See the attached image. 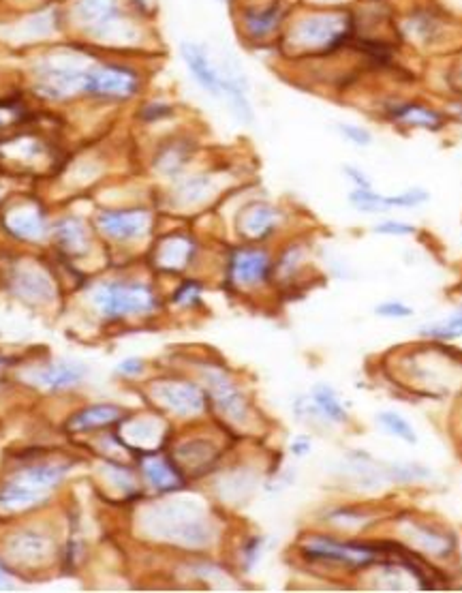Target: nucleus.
Returning <instances> with one entry per match:
<instances>
[{"label":"nucleus","mask_w":462,"mask_h":593,"mask_svg":"<svg viewBox=\"0 0 462 593\" xmlns=\"http://www.w3.org/2000/svg\"><path fill=\"white\" fill-rule=\"evenodd\" d=\"M358 15L353 9L313 7L307 13L289 15L279 37L283 54L291 58H328L356 41Z\"/></svg>","instance_id":"f257e3e1"},{"label":"nucleus","mask_w":462,"mask_h":593,"mask_svg":"<svg viewBox=\"0 0 462 593\" xmlns=\"http://www.w3.org/2000/svg\"><path fill=\"white\" fill-rule=\"evenodd\" d=\"M69 20L84 39L97 46L122 48L138 43V15L129 13L120 0H76Z\"/></svg>","instance_id":"f03ea898"},{"label":"nucleus","mask_w":462,"mask_h":593,"mask_svg":"<svg viewBox=\"0 0 462 593\" xmlns=\"http://www.w3.org/2000/svg\"><path fill=\"white\" fill-rule=\"evenodd\" d=\"M142 86L144 80L138 66L105 60V63L90 65L86 80H84V94L99 101L122 103V101L138 97Z\"/></svg>","instance_id":"7ed1b4c3"},{"label":"nucleus","mask_w":462,"mask_h":593,"mask_svg":"<svg viewBox=\"0 0 462 593\" xmlns=\"http://www.w3.org/2000/svg\"><path fill=\"white\" fill-rule=\"evenodd\" d=\"M152 529L161 538L184 546H204L210 542V527L200 512L184 503H169L152 512Z\"/></svg>","instance_id":"20e7f679"},{"label":"nucleus","mask_w":462,"mask_h":593,"mask_svg":"<svg viewBox=\"0 0 462 593\" xmlns=\"http://www.w3.org/2000/svg\"><path fill=\"white\" fill-rule=\"evenodd\" d=\"M90 65H84L80 56L71 52L60 54L58 58L48 60L37 69V93L43 97L63 101L84 93V80H86Z\"/></svg>","instance_id":"39448f33"},{"label":"nucleus","mask_w":462,"mask_h":593,"mask_svg":"<svg viewBox=\"0 0 462 593\" xmlns=\"http://www.w3.org/2000/svg\"><path fill=\"white\" fill-rule=\"evenodd\" d=\"M289 15V7L283 0H262V3L242 4L238 26L242 37L253 46H266L279 41Z\"/></svg>","instance_id":"423d86ee"},{"label":"nucleus","mask_w":462,"mask_h":593,"mask_svg":"<svg viewBox=\"0 0 462 593\" xmlns=\"http://www.w3.org/2000/svg\"><path fill=\"white\" fill-rule=\"evenodd\" d=\"M65 475V467H31L26 472L15 475L0 491V508L7 510H22V508L35 506L41 501L49 491L58 484V480Z\"/></svg>","instance_id":"0eeeda50"},{"label":"nucleus","mask_w":462,"mask_h":593,"mask_svg":"<svg viewBox=\"0 0 462 593\" xmlns=\"http://www.w3.org/2000/svg\"><path fill=\"white\" fill-rule=\"evenodd\" d=\"M94 302L107 317L148 315L156 306V298L148 285L120 281L99 288L94 294Z\"/></svg>","instance_id":"6e6552de"},{"label":"nucleus","mask_w":462,"mask_h":593,"mask_svg":"<svg viewBox=\"0 0 462 593\" xmlns=\"http://www.w3.org/2000/svg\"><path fill=\"white\" fill-rule=\"evenodd\" d=\"M99 229L107 238L118 243H131L144 238L152 227V215L146 208L129 210H105L97 217Z\"/></svg>","instance_id":"1a4fd4ad"},{"label":"nucleus","mask_w":462,"mask_h":593,"mask_svg":"<svg viewBox=\"0 0 462 593\" xmlns=\"http://www.w3.org/2000/svg\"><path fill=\"white\" fill-rule=\"evenodd\" d=\"M180 58L201 91L210 97H221V69L208 54L206 46L197 41H182L180 43Z\"/></svg>","instance_id":"9d476101"},{"label":"nucleus","mask_w":462,"mask_h":593,"mask_svg":"<svg viewBox=\"0 0 462 593\" xmlns=\"http://www.w3.org/2000/svg\"><path fill=\"white\" fill-rule=\"evenodd\" d=\"M349 199H351L353 208L360 212L383 215V212L392 208H415V206H422L424 201H428V193L420 187L407 189V191L398 195H381L373 191V189H356V191L349 195Z\"/></svg>","instance_id":"9b49d317"},{"label":"nucleus","mask_w":462,"mask_h":593,"mask_svg":"<svg viewBox=\"0 0 462 593\" xmlns=\"http://www.w3.org/2000/svg\"><path fill=\"white\" fill-rule=\"evenodd\" d=\"M152 394L169 412L178 416H195L206 407V396L189 382H159L152 385Z\"/></svg>","instance_id":"f8f14e48"},{"label":"nucleus","mask_w":462,"mask_h":593,"mask_svg":"<svg viewBox=\"0 0 462 593\" xmlns=\"http://www.w3.org/2000/svg\"><path fill=\"white\" fill-rule=\"evenodd\" d=\"M386 116L394 125H403L411 128H426V131H439L445 127V116L441 111L428 108L420 101H392L386 105Z\"/></svg>","instance_id":"ddd939ff"},{"label":"nucleus","mask_w":462,"mask_h":593,"mask_svg":"<svg viewBox=\"0 0 462 593\" xmlns=\"http://www.w3.org/2000/svg\"><path fill=\"white\" fill-rule=\"evenodd\" d=\"M304 551H307L311 557L328 559V562H341L347 563V566H356V568H364L375 562V553L370 551L369 546L342 544V542L328 540V538L311 540V544L304 548Z\"/></svg>","instance_id":"4468645a"},{"label":"nucleus","mask_w":462,"mask_h":593,"mask_svg":"<svg viewBox=\"0 0 462 593\" xmlns=\"http://www.w3.org/2000/svg\"><path fill=\"white\" fill-rule=\"evenodd\" d=\"M206 382H208V385H210V393L214 396V401H217V405L221 407V412L225 413V416L231 418V420H235V422L246 420L249 407H246L244 396H242V393L235 388L234 382H231L227 375H223L221 371H217V368H212V371L206 373Z\"/></svg>","instance_id":"2eb2a0df"},{"label":"nucleus","mask_w":462,"mask_h":593,"mask_svg":"<svg viewBox=\"0 0 462 593\" xmlns=\"http://www.w3.org/2000/svg\"><path fill=\"white\" fill-rule=\"evenodd\" d=\"M443 31L441 15H437L431 9H413L404 20L396 24V32L400 39H411V41L422 43V46H432Z\"/></svg>","instance_id":"dca6fc26"},{"label":"nucleus","mask_w":462,"mask_h":593,"mask_svg":"<svg viewBox=\"0 0 462 593\" xmlns=\"http://www.w3.org/2000/svg\"><path fill=\"white\" fill-rule=\"evenodd\" d=\"M229 274L235 283L244 288L263 283L270 274V257L263 251L242 249L231 257Z\"/></svg>","instance_id":"f3484780"},{"label":"nucleus","mask_w":462,"mask_h":593,"mask_svg":"<svg viewBox=\"0 0 462 593\" xmlns=\"http://www.w3.org/2000/svg\"><path fill=\"white\" fill-rule=\"evenodd\" d=\"M280 221L279 208L270 204H251L238 215V229L244 238L263 240L274 232Z\"/></svg>","instance_id":"a211bd4d"},{"label":"nucleus","mask_w":462,"mask_h":593,"mask_svg":"<svg viewBox=\"0 0 462 593\" xmlns=\"http://www.w3.org/2000/svg\"><path fill=\"white\" fill-rule=\"evenodd\" d=\"M193 253H195L193 238L176 234V236H169L163 240L159 247H156L155 261L163 268V270H182V268H187L189 261L193 260Z\"/></svg>","instance_id":"6ab92c4d"},{"label":"nucleus","mask_w":462,"mask_h":593,"mask_svg":"<svg viewBox=\"0 0 462 593\" xmlns=\"http://www.w3.org/2000/svg\"><path fill=\"white\" fill-rule=\"evenodd\" d=\"M144 474L148 482L156 491H163V493H169V491H176L182 486V475L165 458H148L144 463Z\"/></svg>","instance_id":"aec40b11"},{"label":"nucleus","mask_w":462,"mask_h":593,"mask_svg":"<svg viewBox=\"0 0 462 593\" xmlns=\"http://www.w3.org/2000/svg\"><path fill=\"white\" fill-rule=\"evenodd\" d=\"M122 418L120 407L116 405H94L88 407V410L77 412L76 416L69 420V429L71 430H90V429H99V427H107V424L118 422Z\"/></svg>","instance_id":"412c9836"},{"label":"nucleus","mask_w":462,"mask_h":593,"mask_svg":"<svg viewBox=\"0 0 462 593\" xmlns=\"http://www.w3.org/2000/svg\"><path fill=\"white\" fill-rule=\"evenodd\" d=\"M56 238H58L60 247H63L67 253H86L90 247L88 229L77 219L60 221L58 227H56Z\"/></svg>","instance_id":"4be33fe9"},{"label":"nucleus","mask_w":462,"mask_h":593,"mask_svg":"<svg viewBox=\"0 0 462 593\" xmlns=\"http://www.w3.org/2000/svg\"><path fill=\"white\" fill-rule=\"evenodd\" d=\"M212 191V178L206 176V173H200V176H191L187 181L180 182V187L176 189V199L182 206H195L210 198Z\"/></svg>","instance_id":"5701e85b"},{"label":"nucleus","mask_w":462,"mask_h":593,"mask_svg":"<svg viewBox=\"0 0 462 593\" xmlns=\"http://www.w3.org/2000/svg\"><path fill=\"white\" fill-rule=\"evenodd\" d=\"M409 534L422 551L432 553V555L445 557L449 555V551H452V538H449V535L439 534L435 529H428L424 525H413Z\"/></svg>","instance_id":"b1692460"},{"label":"nucleus","mask_w":462,"mask_h":593,"mask_svg":"<svg viewBox=\"0 0 462 593\" xmlns=\"http://www.w3.org/2000/svg\"><path fill=\"white\" fill-rule=\"evenodd\" d=\"M84 368L76 365H56L37 373V382L43 384L45 388H69L82 379Z\"/></svg>","instance_id":"393cba45"},{"label":"nucleus","mask_w":462,"mask_h":593,"mask_svg":"<svg viewBox=\"0 0 462 593\" xmlns=\"http://www.w3.org/2000/svg\"><path fill=\"white\" fill-rule=\"evenodd\" d=\"M189 159H191V148L187 144L173 142L169 144L167 148H163L159 156H156V167H159L161 173L176 176V173L182 172V167L187 165Z\"/></svg>","instance_id":"a878e982"},{"label":"nucleus","mask_w":462,"mask_h":593,"mask_svg":"<svg viewBox=\"0 0 462 593\" xmlns=\"http://www.w3.org/2000/svg\"><path fill=\"white\" fill-rule=\"evenodd\" d=\"M313 401L317 405V410L324 413L325 418L332 422H347V412L345 407L341 405L338 396L334 394V390L328 388V385H317L313 393Z\"/></svg>","instance_id":"bb28decb"},{"label":"nucleus","mask_w":462,"mask_h":593,"mask_svg":"<svg viewBox=\"0 0 462 593\" xmlns=\"http://www.w3.org/2000/svg\"><path fill=\"white\" fill-rule=\"evenodd\" d=\"M11 229H13L18 236L41 238L43 232H45L43 217L39 215L37 210H22L13 217V221H11Z\"/></svg>","instance_id":"cd10ccee"},{"label":"nucleus","mask_w":462,"mask_h":593,"mask_svg":"<svg viewBox=\"0 0 462 593\" xmlns=\"http://www.w3.org/2000/svg\"><path fill=\"white\" fill-rule=\"evenodd\" d=\"M422 334L431 339H439V341H454L462 337V311L456 313V315L448 317V320L431 323V326L422 328Z\"/></svg>","instance_id":"c85d7f7f"},{"label":"nucleus","mask_w":462,"mask_h":593,"mask_svg":"<svg viewBox=\"0 0 462 593\" xmlns=\"http://www.w3.org/2000/svg\"><path fill=\"white\" fill-rule=\"evenodd\" d=\"M377 420H379L383 424V429H386L387 433L396 435L398 439L407 441V444H415V441H418V435H415L413 427H411V424L407 420H404V418L400 416V413H396V412H383L381 416L377 418Z\"/></svg>","instance_id":"c756f323"},{"label":"nucleus","mask_w":462,"mask_h":593,"mask_svg":"<svg viewBox=\"0 0 462 593\" xmlns=\"http://www.w3.org/2000/svg\"><path fill=\"white\" fill-rule=\"evenodd\" d=\"M139 116H142L144 122L167 120L169 116H173V105L167 103V101H150L139 111Z\"/></svg>","instance_id":"7c9ffc66"},{"label":"nucleus","mask_w":462,"mask_h":593,"mask_svg":"<svg viewBox=\"0 0 462 593\" xmlns=\"http://www.w3.org/2000/svg\"><path fill=\"white\" fill-rule=\"evenodd\" d=\"M338 131H341V136L347 139V142H351L353 146H370L373 144V136H370L369 128H364L362 125H338Z\"/></svg>","instance_id":"2f4dec72"},{"label":"nucleus","mask_w":462,"mask_h":593,"mask_svg":"<svg viewBox=\"0 0 462 593\" xmlns=\"http://www.w3.org/2000/svg\"><path fill=\"white\" fill-rule=\"evenodd\" d=\"M375 232L383 234V236H413L418 229L403 221H383L379 226H375Z\"/></svg>","instance_id":"473e14b6"},{"label":"nucleus","mask_w":462,"mask_h":593,"mask_svg":"<svg viewBox=\"0 0 462 593\" xmlns=\"http://www.w3.org/2000/svg\"><path fill=\"white\" fill-rule=\"evenodd\" d=\"M375 313L381 317H396V320H400V317L413 315V309H409L403 302H383V305L377 306Z\"/></svg>","instance_id":"72a5a7b5"},{"label":"nucleus","mask_w":462,"mask_h":593,"mask_svg":"<svg viewBox=\"0 0 462 593\" xmlns=\"http://www.w3.org/2000/svg\"><path fill=\"white\" fill-rule=\"evenodd\" d=\"M200 292H201V288L197 283L193 281H189V283H184L182 288L178 289L176 296H173V300L178 302V305H195L197 298H200Z\"/></svg>","instance_id":"f704fd0d"},{"label":"nucleus","mask_w":462,"mask_h":593,"mask_svg":"<svg viewBox=\"0 0 462 593\" xmlns=\"http://www.w3.org/2000/svg\"><path fill=\"white\" fill-rule=\"evenodd\" d=\"M342 172L347 173L349 181H351L353 184H356V189H373V182H370V178L366 176V173H364L362 170H358V167L347 165Z\"/></svg>","instance_id":"c9c22d12"},{"label":"nucleus","mask_w":462,"mask_h":593,"mask_svg":"<svg viewBox=\"0 0 462 593\" xmlns=\"http://www.w3.org/2000/svg\"><path fill=\"white\" fill-rule=\"evenodd\" d=\"M142 360H138V358H129V360L122 362L120 367H118V371H122V373H127V375H138V373H142Z\"/></svg>","instance_id":"e433bc0d"},{"label":"nucleus","mask_w":462,"mask_h":593,"mask_svg":"<svg viewBox=\"0 0 462 593\" xmlns=\"http://www.w3.org/2000/svg\"><path fill=\"white\" fill-rule=\"evenodd\" d=\"M217 3H221V4H234V0H217Z\"/></svg>","instance_id":"4c0bfd02"},{"label":"nucleus","mask_w":462,"mask_h":593,"mask_svg":"<svg viewBox=\"0 0 462 593\" xmlns=\"http://www.w3.org/2000/svg\"><path fill=\"white\" fill-rule=\"evenodd\" d=\"M366 3H387V0H366Z\"/></svg>","instance_id":"58836bf2"},{"label":"nucleus","mask_w":462,"mask_h":593,"mask_svg":"<svg viewBox=\"0 0 462 593\" xmlns=\"http://www.w3.org/2000/svg\"><path fill=\"white\" fill-rule=\"evenodd\" d=\"M460 80H462V66H460Z\"/></svg>","instance_id":"ea45409f"},{"label":"nucleus","mask_w":462,"mask_h":593,"mask_svg":"<svg viewBox=\"0 0 462 593\" xmlns=\"http://www.w3.org/2000/svg\"><path fill=\"white\" fill-rule=\"evenodd\" d=\"M458 3H460V4H462V0H458Z\"/></svg>","instance_id":"a19ab883"}]
</instances>
